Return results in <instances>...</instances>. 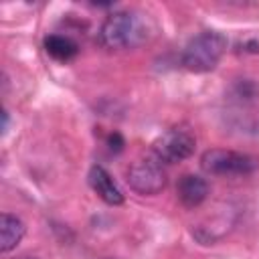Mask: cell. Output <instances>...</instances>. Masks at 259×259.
<instances>
[{"instance_id": "3957f363", "label": "cell", "mask_w": 259, "mask_h": 259, "mask_svg": "<svg viewBox=\"0 0 259 259\" xmlns=\"http://www.w3.org/2000/svg\"><path fill=\"white\" fill-rule=\"evenodd\" d=\"M200 166L206 174L214 176H239V174H251L259 168V158L235 150H223L212 148L206 150L200 158Z\"/></svg>"}, {"instance_id": "277c9868", "label": "cell", "mask_w": 259, "mask_h": 259, "mask_svg": "<svg viewBox=\"0 0 259 259\" xmlns=\"http://www.w3.org/2000/svg\"><path fill=\"white\" fill-rule=\"evenodd\" d=\"M196 148V138L190 132L188 125L180 123L170 130H166L154 144H152V156H156L162 164H174L186 160Z\"/></svg>"}, {"instance_id": "30bf717a", "label": "cell", "mask_w": 259, "mask_h": 259, "mask_svg": "<svg viewBox=\"0 0 259 259\" xmlns=\"http://www.w3.org/2000/svg\"><path fill=\"white\" fill-rule=\"evenodd\" d=\"M107 144H109L111 152H121V148H123V138H121L117 132H113V134H109Z\"/></svg>"}, {"instance_id": "5b68a950", "label": "cell", "mask_w": 259, "mask_h": 259, "mask_svg": "<svg viewBox=\"0 0 259 259\" xmlns=\"http://www.w3.org/2000/svg\"><path fill=\"white\" fill-rule=\"evenodd\" d=\"M127 184L140 194H158L166 186V170L162 162L150 154L146 158L136 160L127 168Z\"/></svg>"}, {"instance_id": "52a82bcc", "label": "cell", "mask_w": 259, "mask_h": 259, "mask_svg": "<svg viewBox=\"0 0 259 259\" xmlns=\"http://www.w3.org/2000/svg\"><path fill=\"white\" fill-rule=\"evenodd\" d=\"M176 194L184 206L194 208V206L202 204L204 198L208 196V184L204 178H200L196 174H184L176 184Z\"/></svg>"}, {"instance_id": "7c38bea8", "label": "cell", "mask_w": 259, "mask_h": 259, "mask_svg": "<svg viewBox=\"0 0 259 259\" xmlns=\"http://www.w3.org/2000/svg\"><path fill=\"white\" fill-rule=\"evenodd\" d=\"M22 259H34V257H22Z\"/></svg>"}, {"instance_id": "9c48e42d", "label": "cell", "mask_w": 259, "mask_h": 259, "mask_svg": "<svg viewBox=\"0 0 259 259\" xmlns=\"http://www.w3.org/2000/svg\"><path fill=\"white\" fill-rule=\"evenodd\" d=\"M45 51L55 61H71L79 53V47L73 38H69L65 34H49L45 38Z\"/></svg>"}, {"instance_id": "8992f818", "label": "cell", "mask_w": 259, "mask_h": 259, "mask_svg": "<svg viewBox=\"0 0 259 259\" xmlns=\"http://www.w3.org/2000/svg\"><path fill=\"white\" fill-rule=\"evenodd\" d=\"M89 186L93 188V192L107 204L115 206V204H121L123 202V194L121 190L117 188V184L113 182V178L109 176V172L103 168V166H93L89 170Z\"/></svg>"}, {"instance_id": "6da1fadb", "label": "cell", "mask_w": 259, "mask_h": 259, "mask_svg": "<svg viewBox=\"0 0 259 259\" xmlns=\"http://www.w3.org/2000/svg\"><path fill=\"white\" fill-rule=\"evenodd\" d=\"M150 20L144 14L117 10L111 12L99 30V40L107 49H134L148 38Z\"/></svg>"}, {"instance_id": "ba28073f", "label": "cell", "mask_w": 259, "mask_h": 259, "mask_svg": "<svg viewBox=\"0 0 259 259\" xmlns=\"http://www.w3.org/2000/svg\"><path fill=\"white\" fill-rule=\"evenodd\" d=\"M22 237H24V223L10 212H2L0 214V251L2 253L12 251Z\"/></svg>"}, {"instance_id": "7a4b0ae2", "label": "cell", "mask_w": 259, "mask_h": 259, "mask_svg": "<svg viewBox=\"0 0 259 259\" xmlns=\"http://www.w3.org/2000/svg\"><path fill=\"white\" fill-rule=\"evenodd\" d=\"M227 49V38L217 30H204L190 38L182 53V65L194 73L212 71Z\"/></svg>"}, {"instance_id": "8fae6325", "label": "cell", "mask_w": 259, "mask_h": 259, "mask_svg": "<svg viewBox=\"0 0 259 259\" xmlns=\"http://www.w3.org/2000/svg\"><path fill=\"white\" fill-rule=\"evenodd\" d=\"M8 127V111H2V132H6Z\"/></svg>"}]
</instances>
